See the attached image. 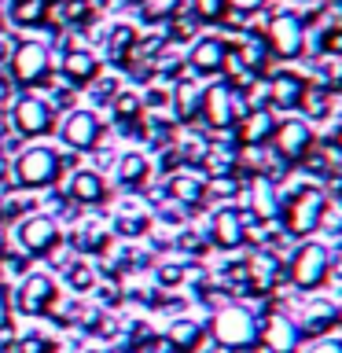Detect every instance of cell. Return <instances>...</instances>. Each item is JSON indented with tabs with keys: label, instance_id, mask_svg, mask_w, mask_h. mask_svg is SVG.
<instances>
[{
	"label": "cell",
	"instance_id": "74e56055",
	"mask_svg": "<svg viewBox=\"0 0 342 353\" xmlns=\"http://www.w3.org/2000/svg\"><path fill=\"white\" fill-rule=\"evenodd\" d=\"M210 192L221 195V199H228V195H236V181H228V176H214V184H210Z\"/></svg>",
	"mask_w": 342,
	"mask_h": 353
},
{
	"label": "cell",
	"instance_id": "7402d4cb",
	"mask_svg": "<svg viewBox=\"0 0 342 353\" xmlns=\"http://www.w3.org/2000/svg\"><path fill=\"white\" fill-rule=\"evenodd\" d=\"M140 96H132V92H118L114 96V118H118V125L121 129H132L137 125V118H140Z\"/></svg>",
	"mask_w": 342,
	"mask_h": 353
},
{
	"label": "cell",
	"instance_id": "8992f818",
	"mask_svg": "<svg viewBox=\"0 0 342 353\" xmlns=\"http://www.w3.org/2000/svg\"><path fill=\"white\" fill-rule=\"evenodd\" d=\"M48 48H44L41 41H26V44H19L15 48V59H11V74H15V81L19 85H33V81H44L48 77Z\"/></svg>",
	"mask_w": 342,
	"mask_h": 353
},
{
	"label": "cell",
	"instance_id": "484cf974",
	"mask_svg": "<svg viewBox=\"0 0 342 353\" xmlns=\"http://www.w3.org/2000/svg\"><path fill=\"white\" fill-rule=\"evenodd\" d=\"M298 103L305 107L309 118H324L328 114V103H331V92H328V88H316V85H305Z\"/></svg>",
	"mask_w": 342,
	"mask_h": 353
},
{
	"label": "cell",
	"instance_id": "44dd1931",
	"mask_svg": "<svg viewBox=\"0 0 342 353\" xmlns=\"http://www.w3.org/2000/svg\"><path fill=\"white\" fill-rule=\"evenodd\" d=\"M70 195L77 199V203H99V199H103V181H99V173L81 170L70 181Z\"/></svg>",
	"mask_w": 342,
	"mask_h": 353
},
{
	"label": "cell",
	"instance_id": "7bdbcfd3",
	"mask_svg": "<svg viewBox=\"0 0 342 353\" xmlns=\"http://www.w3.org/2000/svg\"><path fill=\"white\" fill-rule=\"evenodd\" d=\"M88 353H96V350H88Z\"/></svg>",
	"mask_w": 342,
	"mask_h": 353
},
{
	"label": "cell",
	"instance_id": "30bf717a",
	"mask_svg": "<svg viewBox=\"0 0 342 353\" xmlns=\"http://www.w3.org/2000/svg\"><path fill=\"white\" fill-rule=\"evenodd\" d=\"M298 339H302V331H298V324L283 313H269L265 324L258 327V342H265L269 353H294Z\"/></svg>",
	"mask_w": 342,
	"mask_h": 353
},
{
	"label": "cell",
	"instance_id": "e575fe53",
	"mask_svg": "<svg viewBox=\"0 0 342 353\" xmlns=\"http://www.w3.org/2000/svg\"><path fill=\"white\" fill-rule=\"evenodd\" d=\"M181 280H184V269H181V265H162V269H159V283H162V287H177Z\"/></svg>",
	"mask_w": 342,
	"mask_h": 353
},
{
	"label": "cell",
	"instance_id": "836d02e7",
	"mask_svg": "<svg viewBox=\"0 0 342 353\" xmlns=\"http://www.w3.org/2000/svg\"><path fill=\"white\" fill-rule=\"evenodd\" d=\"M52 350L55 346L44 335H26V339L19 342V353H52Z\"/></svg>",
	"mask_w": 342,
	"mask_h": 353
},
{
	"label": "cell",
	"instance_id": "ab89813d",
	"mask_svg": "<svg viewBox=\"0 0 342 353\" xmlns=\"http://www.w3.org/2000/svg\"><path fill=\"white\" fill-rule=\"evenodd\" d=\"M309 353H342V342L339 339H324V342H316Z\"/></svg>",
	"mask_w": 342,
	"mask_h": 353
},
{
	"label": "cell",
	"instance_id": "3957f363",
	"mask_svg": "<svg viewBox=\"0 0 342 353\" xmlns=\"http://www.w3.org/2000/svg\"><path fill=\"white\" fill-rule=\"evenodd\" d=\"M59 154L48 151V148H30V151H22L19 154V162H15V181L19 184H26V188H44V184H52L55 176H59Z\"/></svg>",
	"mask_w": 342,
	"mask_h": 353
},
{
	"label": "cell",
	"instance_id": "60d3db41",
	"mask_svg": "<svg viewBox=\"0 0 342 353\" xmlns=\"http://www.w3.org/2000/svg\"><path fill=\"white\" fill-rule=\"evenodd\" d=\"M228 4L236 8V11H254V8H261L265 0H228Z\"/></svg>",
	"mask_w": 342,
	"mask_h": 353
},
{
	"label": "cell",
	"instance_id": "d6986e66",
	"mask_svg": "<svg viewBox=\"0 0 342 353\" xmlns=\"http://www.w3.org/2000/svg\"><path fill=\"white\" fill-rule=\"evenodd\" d=\"M302 88L305 81L298 74H276L272 77V85H269V96L276 99V107H298V99H302Z\"/></svg>",
	"mask_w": 342,
	"mask_h": 353
},
{
	"label": "cell",
	"instance_id": "9c48e42d",
	"mask_svg": "<svg viewBox=\"0 0 342 353\" xmlns=\"http://www.w3.org/2000/svg\"><path fill=\"white\" fill-rule=\"evenodd\" d=\"M269 44L276 55H283V59H291V55L302 52V41H305V30H302V19L291 15V11H283V15L269 19Z\"/></svg>",
	"mask_w": 342,
	"mask_h": 353
},
{
	"label": "cell",
	"instance_id": "f35d334b",
	"mask_svg": "<svg viewBox=\"0 0 342 353\" xmlns=\"http://www.w3.org/2000/svg\"><path fill=\"white\" fill-rule=\"evenodd\" d=\"M324 52L342 55V30H328V37H324Z\"/></svg>",
	"mask_w": 342,
	"mask_h": 353
},
{
	"label": "cell",
	"instance_id": "e0dca14e",
	"mask_svg": "<svg viewBox=\"0 0 342 353\" xmlns=\"http://www.w3.org/2000/svg\"><path fill=\"white\" fill-rule=\"evenodd\" d=\"M96 74H99V63H96V55H92V52L70 48V52L63 55V77H70L74 85H88Z\"/></svg>",
	"mask_w": 342,
	"mask_h": 353
},
{
	"label": "cell",
	"instance_id": "6da1fadb",
	"mask_svg": "<svg viewBox=\"0 0 342 353\" xmlns=\"http://www.w3.org/2000/svg\"><path fill=\"white\" fill-rule=\"evenodd\" d=\"M258 316L243 305H225L214 316V339L225 350H250L258 346Z\"/></svg>",
	"mask_w": 342,
	"mask_h": 353
},
{
	"label": "cell",
	"instance_id": "8fae6325",
	"mask_svg": "<svg viewBox=\"0 0 342 353\" xmlns=\"http://www.w3.org/2000/svg\"><path fill=\"white\" fill-rule=\"evenodd\" d=\"M19 243L26 254H48L55 250V243H59V225H55L52 217H26L19 225Z\"/></svg>",
	"mask_w": 342,
	"mask_h": 353
},
{
	"label": "cell",
	"instance_id": "f1b7e54d",
	"mask_svg": "<svg viewBox=\"0 0 342 353\" xmlns=\"http://www.w3.org/2000/svg\"><path fill=\"white\" fill-rule=\"evenodd\" d=\"M66 283H70L74 291H88V287H96V272L88 269L85 261H77V265H66Z\"/></svg>",
	"mask_w": 342,
	"mask_h": 353
},
{
	"label": "cell",
	"instance_id": "cb8c5ba5",
	"mask_svg": "<svg viewBox=\"0 0 342 353\" xmlns=\"http://www.w3.org/2000/svg\"><path fill=\"white\" fill-rule=\"evenodd\" d=\"M236 55L243 59V66H247L250 74H258V70H265V63H269V48H265L261 41H239V48H236Z\"/></svg>",
	"mask_w": 342,
	"mask_h": 353
},
{
	"label": "cell",
	"instance_id": "ac0fdd59",
	"mask_svg": "<svg viewBox=\"0 0 342 353\" xmlns=\"http://www.w3.org/2000/svg\"><path fill=\"white\" fill-rule=\"evenodd\" d=\"M199 342H203V327L195 320H173L170 331H165V346L177 353H195Z\"/></svg>",
	"mask_w": 342,
	"mask_h": 353
},
{
	"label": "cell",
	"instance_id": "52a82bcc",
	"mask_svg": "<svg viewBox=\"0 0 342 353\" xmlns=\"http://www.w3.org/2000/svg\"><path fill=\"white\" fill-rule=\"evenodd\" d=\"M272 148L283 162H298L309 154V148H313V132H309V125L298 118L280 121V125L272 129Z\"/></svg>",
	"mask_w": 342,
	"mask_h": 353
},
{
	"label": "cell",
	"instance_id": "ba28073f",
	"mask_svg": "<svg viewBox=\"0 0 342 353\" xmlns=\"http://www.w3.org/2000/svg\"><path fill=\"white\" fill-rule=\"evenodd\" d=\"M52 302H55V283H52V276L33 272V276H26V280L19 283V294H15V309H19V313H26V316L48 313Z\"/></svg>",
	"mask_w": 342,
	"mask_h": 353
},
{
	"label": "cell",
	"instance_id": "4dcf8cb0",
	"mask_svg": "<svg viewBox=\"0 0 342 353\" xmlns=\"http://www.w3.org/2000/svg\"><path fill=\"white\" fill-rule=\"evenodd\" d=\"M132 41H137V33H132L129 26H118L114 33H110V55L121 63L129 55V48H132Z\"/></svg>",
	"mask_w": 342,
	"mask_h": 353
},
{
	"label": "cell",
	"instance_id": "4fadbf2b",
	"mask_svg": "<svg viewBox=\"0 0 342 353\" xmlns=\"http://www.w3.org/2000/svg\"><path fill=\"white\" fill-rule=\"evenodd\" d=\"M63 140L70 143L74 151H85L99 140V121L92 110H74L70 118L63 121Z\"/></svg>",
	"mask_w": 342,
	"mask_h": 353
},
{
	"label": "cell",
	"instance_id": "2e32d148",
	"mask_svg": "<svg viewBox=\"0 0 342 353\" xmlns=\"http://www.w3.org/2000/svg\"><path fill=\"white\" fill-rule=\"evenodd\" d=\"M225 55H228V44L217 41V37H203L192 48V66L199 74H217L225 66Z\"/></svg>",
	"mask_w": 342,
	"mask_h": 353
},
{
	"label": "cell",
	"instance_id": "5b68a950",
	"mask_svg": "<svg viewBox=\"0 0 342 353\" xmlns=\"http://www.w3.org/2000/svg\"><path fill=\"white\" fill-rule=\"evenodd\" d=\"M324 217V192L320 188H298L291 203L283 206V221L291 232H313Z\"/></svg>",
	"mask_w": 342,
	"mask_h": 353
},
{
	"label": "cell",
	"instance_id": "d590c367",
	"mask_svg": "<svg viewBox=\"0 0 342 353\" xmlns=\"http://www.w3.org/2000/svg\"><path fill=\"white\" fill-rule=\"evenodd\" d=\"M63 15L70 19V22H85L88 4H85V0H66V4H63Z\"/></svg>",
	"mask_w": 342,
	"mask_h": 353
},
{
	"label": "cell",
	"instance_id": "d6a6232c",
	"mask_svg": "<svg viewBox=\"0 0 342 353\" xmlns=\"http://www.w3.org/2000/svg\"><path fill=\"white\" fill-rule=\"evenodd\" d=\"M118 232H121V236H143V232H148V217H143V214H132V217L121 214L118 217Z\"/></svg>",
	"mask_w": 342,
	"mask_h": 353
},
{
	"label": "cell",
	"instance_id": "7c38bea8",
	"mask_svg": "<svg viewBox=\"0 0 342 353\" xmlns=\"http://www.w3.org/2000/svg\"><path fill=\"white\" fill-rule=\"evenodd\" d=\"M15 129L26 132V137H41V132L52 129V103L37 96H22L15 103Z\"/></svg>",
	"mask_w": 342,
	"mask_h": 353
},
{
	"label": "cell",
	"instance_id": "d4e9b609",
	"mask_svg": "<svg viewBox=\"0 0 342 353\" xmlns=\"http://www.w3.org/2000/svg\"><path fill=\"white\" fill-rule=\"evenodd\" d=\"M44 15H48V0H15V8H11V19L19 26H33Z\"/></svg>",
	"mask_w": 342,
	"mask_h": 353
},
{
	"label": "cell",
	"instance_id": "1f68e13d",
	"mask_svg": "<svg viewBox=\"0 0 342 353\" xmlns=\"http://www.w3.org/2000/svg\"><path fill=\"white\" fill-rule=\"evenodd\" d=\"M173 195L181 199V203H199V195H203V184L192 181V176H177V181H173Z\"/></svg>",
	"mask_w": 342,
	"mask_h": 353
},
{
	"label": "cell",
	"instance_id": "ffe728a7",
	"mask_svg": "<svg viewBox=\"0 0 342 353\" xmlns=\"http://www.w3.org/2000/svg\"><path fill=\"white\" fill-rule=\"evenodd\" d=\"M173 107H177V118L192 121V118L199 114V107H203V92H199V85H195V81H181V85H177Z\"/></svg>",
	"mask_w": 342,
	"mask_h": 353
},
{
	"label": "cell",
	"instance_id": "b9f144b4",
	"mask_svg": "<svg viewBox=\"0 0 342 353\" xmlns=\"http://www.w3.org/2000/svg\"><path fill=\"white\" fill-rule=\"evenodd\" d=\"M331 143H335V148H342V125L335 129V137H331Z\"/></svg>",
	"mask_w": 342,
	"mask_h": 353
},
{
	"label": "cell",
	"instance_id": "603a6c76",
	"mask_svg": "<svg viewBox=\"0 0 342 353\" xmlns=\"http://www.w3.org/2000/svg\"><path fill=\"white\" fill-rule=\"evenodd\" d=\"M335 320H339V313H335L331 305H313L298 331H302V335H320V331H328L331 324H335Z\"/></svg>",
	"mask_w": 342,
	"mask_h": 353
},
{
	"label": "cell",
	"instance_id": "277c9868",
	"mask_svg": "<svg viewBox=\"0 0 342 353\" xmlns=\"http://www.w3.org/2000/svg\"><path fill=\"white\" fill-rule=\"evenodd\" d=\"M328 269H331V254L320 247V243H305V247H298L294 258H291V280H294V287H302V291H313V287L324 283Z\"/></svg>",
	"mask_w": 342,
	"mask_h": 353
},
{
	"label": "cell",
	"instance_id": "7a4b0ae2",
	"mask_svg": "<svg viewBox=\"0 0 342 353\" xmlns=\"http://www.w3.org/2000/svg\"><path fill=\"white\" fill-rule=\"evenodd\" d=\"M199 110L206 114L210 125L225 129V125H232V121H239L250 107H247V99H239V92L228 81H217L214 88H206V92H203V107H199Z\"/></svg>",
	"mask_w": 342,
	"mask_h": 353
},
{
	"label": "cell",
	"instance_id": "83f0119b",
	"mask_svg": "<svg viewBox=\"0 0 342 353\" xmlns=\"http://www.w3.org/2000/svg\"><path fill=\"white\" fill-rule=\"evenodd\" d=\"M195 22H221L228 11V0H192Z\"/></svg>",
	"mask_w": 342,
	"mask_h": 353
},
{
	"label": "cell",
	"instance_id": "4316f807",
	"mask_svg": "<svg viewBox=\"0 0 342 353\" xmlns=\"http://www.w3.org/2000/svg\"><path fill=\"white\" fill-rule=\"evenodd\" d=\"M118 176H121V184H140L143 176H148V162H143L140 154H121Z\"/></svg>",
	"mask_w": 342,
	"mask_h": 353
},
{
	"label": "cell",
	"instance_id": "8d00e7d4",
	"mask_svg": "<svg viewBox=\"0 0 342 353\" xmlns=\"http://www.w3.org/2000/svg\"><path fill=\"white\" fill-rule=\"evenodd\" d=\"M170 19H173V37L184 41V37H192V33H195V19H188V22H184V15H170Z\"/></svg>",
	"mask_w": 342,
	"mask_h": 353
},
{
	"label": "cell",
	"instance_id": "9a60e30c",
	"mask_svg": "<svg viewBox=\"0 0 342 353\" xmlns=\"http://www.w3.org/2000/svg\"><path fill=\"white\" fill-rule=\"evenodd\" d=\"M247 239V225H243V214H236V210H221V214H214V243L217 247H239V243Z\"/></svg>",
	"mask_w": 342,
	"mask_h": 353
},
{
	"label": "cell",
	"instance_id": "f546056e",
	"mask_svg": "<svg viewBox=\"0 0 342 353\" xmlns=\"http://www.w3.org/2000/svg\"><path fill=\"white\" fill-rule=\"evenodd\" d=\"M254 214H258V217H265V221H269V217L276 214V199H272V188L265 184V181H258V184H254Z\"/></svg>",
	"mask_w": 342,
	"mask_h": 353
},
{
	"label": "cell",
	"instance_id": "5bb4252c",
	"mask_svg": "<svg viewBox=\"0 0 342 353\" xmlns=\"http://www.w3.org/2000/svg\"><path fill=\"white\" fill-rule=\"evenodd\" d=\"M272 129H276L272 125V110H265V107H254L239 118V140L250 143V148H261V143L272 137Z\"/></svg>",
	"mask_w": 342,
	"mask_h": 353
}]
</instances>
